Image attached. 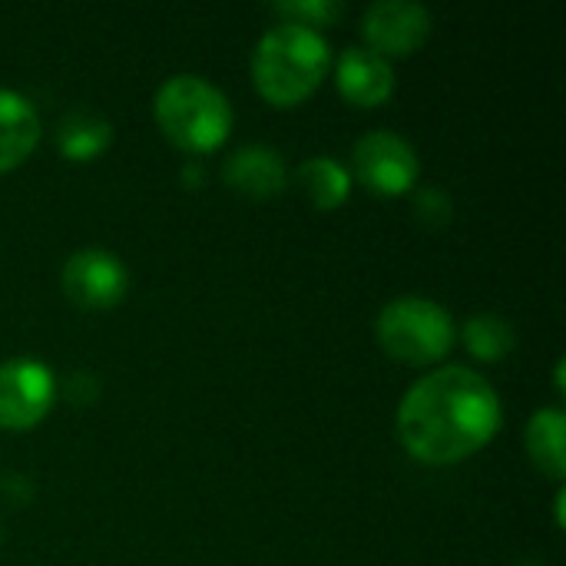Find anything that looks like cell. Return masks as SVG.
I'll use <instances>...</instances> for the list:
<instances>
[{
    "instance_id": "cell-1",
    "label": "cell",
    "mask_w": 566,
    "mask_h": 566,
    "mask_svg": "<svg viewBox=\"0 0 566 566\" xmlns=\"http://www.w3.org/2000/svg\"><path fill=\"white\" fill-rule=\"evenodd\" d=\"M504 408L494 385L464 365H448L408 388L398 405V438L421 464H458L501 431Z\"/></svg>"
},
{
    "instance_id": "cell-2",
    "label": "cell",
    "mask_w": 566,
    "mask_h": 566,
    "mask_svg": "<svg viewBox=\"0 0 566 566\" xmlns=\"http://www.w3.org/2000/svg\"><path fill=\"white\" fill-rule=\"evenodd\" d=\"M328 63L332 50L322 30L282 20L255 43L252 80L272 106H295L322 86Z\"/></svg>"
},
{
    "instance_id": "cell-3",
    "label": "cell",
    "mask_w": 566,
    "mask_h": 566,
    "mask_svg": "<svg viewBox=\"0 0 566 566\" xmlns=\"http://www.w3.org/2000/svg\"><path fill=\"white\" fill-rule=\"evenodd\" d=\"M156 123L169 143L186 153H216L232 133V106L229 96L196 73L169 76L153 99Z\"/></svg>"
},
{
    "instance_id": "cell-4",
    "label": "cell",
    "mask_w": 566,
    "mask_h": 566,
    "mask_svg": "<svg viewBox=\"0 0 566 566\" xmlns=\"http://www.w3.org/2000/svg\"><path fill=\"white\" fill-rule=\"evenodd\" d=\"M375 338L381 352L395 361L424 368L441 361L454 348L458 325L444 305L421 295H401L378 312Z\"/></svg>"
},
{
    "instance_id": "cell-5",
    "label": "cell",
    "mask_w": 566,
    "mask_h": 566,
    "mask_svg": "<svg viewBox=\"0 0 566 566\" xmlns=\"http://www.w3.org/2000/svg\"><path fill=\"white\" fill-rule=\"evenodd\" d=\"M352 169L355 179L375 192V196H405L415 189L421 163L415 146L391 133V129H371L365 133L352 149Z\"/></svg>"
},
{
    "instance_id": "cell-6",
    "label": "cell",
    "mask_w": 566,
    "mask_h": 566,
    "mask_svg": "<svg viewBox=\"0 0 566 566\" xmlns=\"http://www.w3.org/2000/svg\"><path fill=\"white\" fill-rule=\"evenodd\" d=\"M56 398L53 371L36 358L0 361V428L30 431L36 428Z\"/></svg>"
},
{
    "instance_id": "cell-7",
    "label": "cell",
    "mask_w": 566,
    "mask_h": 566,
    "mask_svg": "<svg viewBox=\"0 0 566 566\" xmlns=\"http://www.w3.org/2000/svg\"><path fill=\"white\" fill-rule=\"evenodd\" d=\"M60 285L73 305L86 312H103L126 298L129 272L123 259L106 249H80L66 259L60 272Z\"/></svg>"
},
{
    "instance_id": "cell-8",
    "label": "cell",
    "mask_w": 566,
    "mask_h": 566,
    "mask_svg": "<svg viewBox=\"0 0 566 566\" xmlns=\"http://www.w3.org/2000/svg\"><path fill=\"white\" fill-rule=\"evenodd\" d=\"M434 30L431 10L418 0H375L361 17V33L368 50L388 56L418 53Z\"/></svg>"
},
{
    "instance_id": "cell-9",
    "label": "cell",
    "mask_w": 566,
    "mask_h": 566,
    "mask_svg": "<svg viewBox=\"0 0 566 566\" xmlns=\"http://www.w3.org/2000/svg\"><path fill=\"white\" fill-rule=\"evenodd\" d=\"M335 83L348 103L381 106L395 93V66L368 46H348L335 63Z\"/></svg>"
},
{
    "instance_id": "cell-10",
    "label": "cell",
    "mask_w": 566,
    "mask_h": 566,
    "mask_svg": "<svg viewBox=\"0 0 566 566\" xmlns=\"http://www.w3.org/2000/svg\"><path fill=\"white\" fill-rule=\"evenodd\" d=\"M222 179L239 196L269 199V196H279L289 186V169H285V159L275 149H269L262 143H252V146L235 149L226 159Z\"/></svg>"
},
{
    "instance_id": "cell-11",
    "label": "cell",
    "mask_w": 566,
    "mask_h": 566,
    "mask_svg": "<svg viewBox=\"0 0 566 566\" xmlns=\"http://www.w3.org/2000/svg\"><path fill=\"white\" fill-rule=\"evenodd\" d=\"M40 143V116L36 106L17 93L0 86V172L17 169Z\"/></svg>"
},
{
    "instance_id": "cell-12",
    "label": "cell",
    "mask_w": 566,
    "mask_h": 566,
    "mask_svg": "<svg viewBox=\"0 0 566 566\" xmlns=\"http://www.w3.org/2000/svg\"><path fill=\"white\" fill-rule=\"evenodd\" d=\"M113 143V123L93 106H73L56 126V149L70 163H90L103 156Z\"/></svg>"
},
{
    "instance_id": "cell-13",
    "label": "cell",
    "mask_w": 566,
    "mask_h": 566,
    "mask_svg": "<svg viewBox=\"0 0 566 566\" xmlns=\"http://www.w3.org/2000/svg\"><path fill=\"white\" fill-rule=\"evenodd\" d=\"M564 411L560 408H541L531 415L524 441H527V454L537 464L541 474H547L551 481H564L566 474V451H564Z\"/></svg>"
},
{
    "instance_id": "cell-14",
    "label": "cell",
    "mask_w": 566,
    "mask_h": 566,
    "mask_svg": "<svg viewBox=\"0 0 566 566\" xmlns=\"http://www.w3.org/2000/svg\"><path fill=\"white\" fill-rule=\"evenodd\" d=\"M295 182L308 196V202L322 212L338 209L352 192V172L335 156H312L295 169Z\"/></svg>"
},
{
    "instance_id": "cell-15",
    "label": "cell",
    "mask_w": 566,
    "mask_h": 566,
    "mask_svg": "<svg viewBox=\"0 0 566 566\" xmlns=\"http://www.w3.org/2000/svg\"><path fill=\"white\" fill-rule=\"evenodd\" d=\"M461 338H464V348L481 361H501L517 348L514 325L504 315H494V312L471 315L464 322V328H461Z\"/></svg>"
},
{
    "instance_id": "cell-16",
    "label": "cell",
    "mask_w": 566,
    "mask_h": 566,
    "mask_svg": "<svg viewBox=\"0 0 566 566\" xmlns=\"http://www.w3.org/2000/svg\"><path fill=\"white\" fill-rule=\"evenodd\" d=\"M272 10L282 20L302 23V27H312V30L328 27V23H335L345 13L342 0H285V3H272Z\"/></svg>"
},
{
    "instance_id": "cell-17",
    "label": "cell",
    "mask_w": 566,
    "mask_h": 566,
    "mask_svg": "<svg viewBox=\"0 0 566 566\" xmlns=\"http://www.w3.org/2000/svg\"><path fill=\"white\" fill-rule=\"evenodd\" d=\"M415 212H418V219H421L424 226L441 229V226L451 219L454 206H451V196H448L444 189H424V192H418V199H415Z\"/></svg>"
},
{
    "instance_id": "cell-18",
    "label": "cell",
    "mask_w": 566,
    "mask_h": 566,
    "mask_svg": "<svg viewBox=\"0 0 566 566\" xmlns=\"http://www.w3.org/2000/svg\"><path fill=\"white\" fill-rule=\"evenodd\" d=\"M564 491H557V524H560V527H564Z\"/></svg>"
},
{
    "instance_id": "cell-19",
    "label": "cell",
    "mask_w": 566,
    "mask_h": 566,
    "mask_svg": "<svg viewBox=\"0 0 566 566\" xmlns=\"http://www.w3.org/2000/svg\"><path fill=\"white\" fill-rule=\"evenodd\" d=\"M521 566H541V564H521Z\"/></svg>"
}]
</instances>
